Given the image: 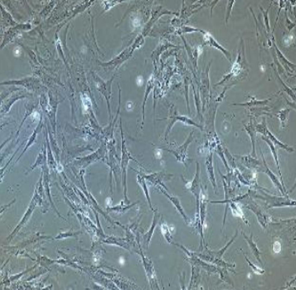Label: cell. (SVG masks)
Returning a JSON list of instances; mask_svg holds the SVG:
<instances>
[{"label": "cell", "mask_w": 296, "mask_h": 290, "mask_svg": "<svg viewBox=\"0 0 296 290\" xmlns=\"http://www.w3.org/2000/svg\"><path fill=\"white\" fill-rule=\"evenodd\" d=\"M200 168H199V163H197V172H196V177L194 180L190 183L189 185H187L188 188H191V191L194 192V194L196 195V198H197V204L199 206V197H200V194H201V188H200Z\"/></svg>", "instance_id": "cell-1"}, {"label": "cell", "mask_w": 296, "mask_h": 290, "mask_svg": "<svg viewBox=\"0 0 296 290\" xmlns=\"http://www.w3.org/2000/svg\"><path fill=\"white\" fill-rule=\"evenodd\" d=\"M205 42H206V44H208V45H210V46H212V47H214V48H216V49H218L219 50H220L221 52L222 53H224L225 55V56L229 59L230 60H231V53L228 51V50H226L224 47H222L217 41L213 38V36L211 35V34H209V33H206V36H205Z\"/></svg>", "instance_id": "cell-2"}, {"label": "cell", "mask_w": 296, "mask_h": 290, "mask_svg": "<svg viewBox=\"0 0 296 290\" xmlns=\"http://www.w3.org/2000/svg\"><path fill=\"white\" fill-rule=\"evenodd\" d=\"M264 136H266L267 139H269V140H271V143L275 145V146H277V147L282 148V149H284L288 152H293L294 151V148H292L291 146L286 145V144L282 143L280 140H278V139H276V137L271 134V132H270V130H268V129H266V135H264Z\"/></svg>", "instance_id": "cell-3"}, {"label": "cell", "mask_w": 296, "mask_h": 290, "mask_svg": "<svg viewBox=\"0 0 296 290\" xmlns=\"http://www.w3.org/2000/svg\"><path fill=\"white\" fill-rule=\"evenodd\" d=\"M264 167H265V169H265V171H264V173H266V175H268V176L271 178V180H272L273 184L275 185V186H276L278 190L280 191V192H281L282 194H285V193H286L285 188H284V187L282 186V185L281 183L279 182L278 178H277L276 175L272 173V171H271V170L269 168H268V166H267V164H266V161H265V159H264Z\"/></svg>", "instance_id": "cell-4"}, {"label": "cell", "mask_w": 296, "mask_h": 290, "mask_svg": "<svg viewBox=\"0 0 296 290\" xmlns=\"http://www.w3.org/2000/svg\"><path fill=\"white\" fill-rule=\"evenodd\" d=\"M206 169H207V174H208V179H209L212 185L213 186L214 191L217 192V184H216L215 175H214V173H213V153H211L210 155L208 156V157L206 159Z\"/></svg>", "instance_id": "cell-5"}, {"label": "cell", "mask_w": 296, "mask_h": 290, "mask_svg": "<svg viewBox=\"0 0 296 290\" xmlns=\"http://www.w3.org/2000/svg\"><path fill=\"white\" fill-rule=\"evenodd\" d=\"M245 130H247V134L250 135V138H251V142H252V145H253V151H252V156L253 157H256V153H255V138H256V130H255V127H253V122L250 121L249 124L248 125H245Z\"/></svg>", "instance_id": "cell-6"}, {"label": "cell", "mask_w": 296, "mask_h": 290, "mask_svg": "<svg viewBox=\"0 0 296 290\" xmlns=\"http://www.w3.org/2000/svg\"><path fill=\"white\" fill-rule=\"evenodd\" d=\"M243 237H244V238H245V239L247 240V243H248V245H249V248H250V249H251L253 255L255 256L256 260H258V261L260 263L261 265H263L262 261H261L260 260V251H259V249H258V246H257V244H256V243H254L253 240V236L251 235L250 237H247L245 234H243Z\"/></svg>", "instance_id": "cell-7"}, {"label": "cell", "mask_w": 296, "mask_h": 290, "mask_svg": "<svg viewBox=\"0 0 296 290\" xmlns=\"http://www.w3.org/2000/svg\"><path fill=\"white\" fill-rule=\"evenodd\" d=\"M262 139H263V140H265L266 141V143H267V145H269V147H270V149H271V152H272V155H273V157H274V160H275V162H276V166H277V168H278V172H279V175H280V180H281V183H282V186L285 188V186H284V184H283V182H282V175H281V170H280V167H279V162H278V157H277V154H276V146L275 145H273L272 143H271V141L269 139H267L266 138V136H262Z\"/></svg>", "instance_id": "cell-8"}, {"label": "cell", "mask_w": 296, "mask_h": 290, "mask_svg": "<svg viewBox=\"0 0 296 290\" xmlns=\"http://www.w3.org/2000/svg\"><path fill=\"white\" fill-rule=\"evenodd\" d=\"M241 161L243 162V163H245V165L247 167H249V168H253V167H256L258 165H260L259 161L255 160L254 158H252L251 157H241Z\"/></svg>", "instance_id": "cell-9"}, {"label": "cell", "mask_w": 296, "mask_h": 290, "mask_svg": "<svg viewBox=\"0 0 296 290\" xmlns=\"http://www.w3.org/2000/svg\"><path fill=\"white\" fill-rule=\"evenodd\" d=\"M274 46H275V49H276V53H277V55H278V58H280L282 60V63L283 64V65H285V64H287V65L288 66H290V67H293V69H294V67H295V65L294 64H291L288 60H287L285 58H284V56L282 55V54L281 52L279 51V50L277 49V47L276 46V44H275V43H274Z\"/></svg>", "instance_id": "cell-10"}, {"label": "cell", "mask_w": 296, "mask_h": 290, "mask_svg": "<svg viewBox=\"0 0 296 290\" xmlns=\"http://www.w3.org/2000/svg\"><path fill=\"white\" fill-rule=\"evenodd\" d=\"M217 153L219 154V157H221V159H222V160H223V162L225 163V168H226V169H227V171H228V172H230L229 166H228V164H227V163H226V161H225V157H224V150H223V148H222V146H221L220 145H218V146H217Z\"/></svg>", "instance_id": "cell-11"}, {"label": "cell", "mask_w": 296, "mask_h": 290, "mask_svg": "<svg viewBox=\"0 0 296 290\" xmlns=\"http://www.w3.org/2000/svg\"><path fill=\"white\" fill-rule=\"evenodd\" d=\"M169 198H170L171 201L175 204L176 207L178 208V209L179 210V212L181 213V215H183V217L184 218V220H187V217H186V215H184V211H183V209H182V208H181L180 204H179V202H178V198H176V197H169Z\"/></svg>", "instance_id": "cell-12"}, {"label": "cell", "mask_w": 296, "mask_h": 290, "mask_svg": "<svg viewBox=\"0 0 296 290\" xmlns=\"http://www.w3.org/2000/svg\"><path fill=\"white\" fill-rule=\"evenodd\" d=\"M288 113H289V109H285V110L281 111V112L279 113L278 115V118H280V120L282 122V126L284 127V124H283V119L285 118V120L287 121L288 119Z\"/></svg>", "instance_id": "cell-13"}, {"label": "cell", "mask_w": 296, "mask_h": 290, "mask_svg": "<svg viewBox=\"0 0 296 290\" xmlns=\"http://www.w3.org/2000/svg\"><path fill=\"white\" fill-rule=\"evenodd\" d=\"M252 100H253V101L252 102H249V103H246V104H236V105H258V104H260V105H262V104H266L269 100H270V99H268V100H260V101H258L257 100H255L254 98H252Z\"/></svg>", "instance_id": "cell-14"}, {"label": "cell", "mask_w": 296, "mask_h": 290, "mask_svg": "<svg viewBox=\"0 0 296 290\" xmlns=\"http://www.w3.org/2000/svg\"><path fill=\"white\" fill-rule=\"evenodd\" d=\"M244 257L246 258V260H247V263L249 264V265L251 266L252 268H253V271L254 272H256V273H258V274H264L265 273V270L264 269H260V268H259V267H257V266H255V265H253V263H251L250 261H249V260L247 258V256L246 255H244Z\"/></svg>", "instance_id": "cell-15"}, {"label": "cell", "mask_w": 296, "mask_h": 290, "mask_svg": "<svg viewBox=\"0 0 296 290\" xmlns=\"http://www.w3.org/2000/svg\"><path fill=\"white\" fill-rule=\"evenodd\" d=\"M82 101H83V105H84L85 109V110H87L88 107H89L90 105V99H89V97H88L87 95H84V97L82 98Z\"/></svg>", "instance_id": "cell-16"}, {"label": "cell", "mask_w": 296, "mask_h": 290, "mask_svg": "<svg viewBox=\"0 0 296 290\" xmlns=\"http://www.w3.org/2000/svg\"><path fill=\"white\" fill-rule=\"evenodd\" d=\"M269 9H270V7L267 9V10H266V11H264V10H262V11H263V14H264V17H265V22H266V26H267V29H268V31H270V26H269V20H268V16H267V14H268V11H269Z\"/></svg>", "instance_id": "cell-17"}, {"label": "cell", "mask_w": 296, "mask_h": 290, "mask_svg": "<svg viewBox=\"0 0 296 290\" xmlns=\"http://www.w3.org/2000/svg\"><path fill=\"white\" fill-rule=\"evenodd\" d=\"M280 250H281V244H280V243L276 242V243L273 244V251H274L275 253H279Z\"/></svg>", "instance_id": "cell-18"}, {"label": "cell", "mask_w": 296, "mask_h": 290, "mask_svg": "<svg viewBox=\"0 0 296 290\" xmlns=\"http://www.w3.org/2000/svg\"><path fill=\"white\" fill-rule=\"evenodd\" d=\"M137 84L138 85H141L143 84V78L141 77H138V78H137Z\"/></svg>", "instance_id": "cell-19"}, {"label": "cell", "mask_w": 296, "mask_h": 290, "mask_svg": "<svg viewBox=\"0 0 296 290\" xmlns=\"http://www.w3.org/2000/svg\"><path fill=\"white\" fill-rule=\"evenodd\" d=\"M15 50V55H18V53H19V54H20V49H19V50H18V49H16V50Z\"/></svg>", "instance_id": "cell-20"}]
</instances>
